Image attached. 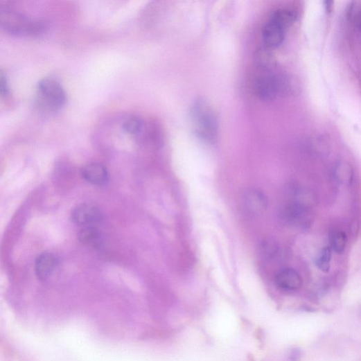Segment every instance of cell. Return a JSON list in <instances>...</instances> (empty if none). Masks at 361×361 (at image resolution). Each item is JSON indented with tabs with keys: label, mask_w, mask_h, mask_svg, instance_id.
I'll list each match as a JSON object with an SVG mask.
<instances>
[{
	"label": "cell",
	"mask_w": 361,
	"mask_h": 361,
	"mask_svg": "<svg viewBox=\"0 0 361 361\" xmlns=\"http://www.w3.org/2000/svg\"><path fill=\"white\" fill-rule=\"evenodd\" d=\"M190 115L197 136L213 141L217 136L218 119L212 106L204 99H197L191 107Z\"/></svg>",
	"instance_id": "obj_1"
},
{
	"label": "cell",
	"mask_w": 361,
	"mask_h": 361,
	"mask_svg": "<svg viewBox=\"0 0 361 361\" xmlns=\"http://www.w3.org/2000/svg\"><path fill=\"white\" fill-rule=\"evenodd\" d=\"M0 28L16 35H33L41 33L44 26L24 13L0 5Z\"/></svg>",
	"instance_id": "obj_2"
},
{
	"label": "cell",
	"mask_w": 361,
	"mask_h": 361,
	"mask_svg": "<svg viewBox=\"0 0 361 361\" xmlns=\"http://www.w3.org/2000/svg\"><path fill=\"white\" fill-rule=\"evenodd\" d=\"M37 101L50 111H58L67 102V95L62 85L53 78L42 80L37 85Z\"/></svg>",
	"instance_id": "obj_3"
},
{
	"label": "cell",
	"mask_w": 361,
	"mask_h": 361,
	"mask_svg": "<svg viewBox=\"0 0 361 361\" xmlns=\"http://www.w3.org/2000/svg\"><path fill=\"white\" fill-rule=\"evenodd\" d=\"M288 78L285 76L270 71L257 78L255 89L261 100L272 101L288 91Z\"/></svg>",
	"instance_id": "obj_4"
},
{
	"label": "cell",
	"mask_w": 361,
	"mask_h": 361,
	"mask_svg": "<svg viewBox=\"0 0 361 361\" xmlns=\"http://www.w3.org/2000/svg\"><path fill=\"white\" fill-rule=\"evenodd\" d=\"M279 215L285 223L299 229H309L314 221L311 209L289 203L281 208Z\"/></svg>",
	"instance_id": "obj_5"
},
{
	"label": "cell",
	"mask_w": 361,
	"mask_h": 361,
	"mask_svg": "<svg viewBox=\"0 0 361 361\" xmlns=\"http://www.w3.org/2000/svg\"><path fill=\"white\" fill-rule=\"evenodd\" d=\"M71 219L74 224L82 228H98L103 220V215L98 207L86 204L75 208Z\"/></svg>",
	"instance_id": "obj_6"
},
{
	"label": "cell",
	"mask_w": 361,
	"mask_h": 361,
	"mask_svg": "<svg viewBox=\"0 0 361 361\" xmlns=\"http://www.w3.org/2000/svg\"><path fill=\"white\" fill-rule=\"evenodd\" d=\"M288 203L311 209L316 204L315 193L309 188L298 184L288 185L285 190Z\"/></svg>",
	"instance_id": "obj_7"
},
{
	"label": "cell",
	"mask_w": 361,
	"mask_h": 361,
	"mask_svg": "<svg viewBox=\"0 0 361 361\" xmlns=\"http://www.w3.org/2000/svg\"><path fill=\"white\" fill-rule=\"evenodd\" d=\"M243 207L252 216H259L266 212L268 200L265 195L258 189H249L243 197Z\"/></svg>",
	"instance_id": "obj_8"
},
{
	"label": "cell",
	"mask_w": 361,
	"mask_h": 361,
	"mask_svg": "<svg viewBox=\"0 0 361 361\" xmlns=\"http://www.w3.org/2000/svg\"><path fill=\"white\" fill-rule=\"evenodd\" d=\"M285 28L268 21L262 30L265 47L273 49L282 45L285 39Z\"/></svg>",
	"instance_id": "obj_9"
},
{
	"label": "cell",
	"mask_w": 361,
	"mask_h": 361,
	"mask_svg": "<svg viewBox=\"0 0 361 361\" xmlns=\"http://www.w3.org/2000/svg\"><path fill=\"white\" fill-rule=\"evenodd\" d=\"M276 285L285 291H294L302 285L301 275L294 270L288 268L281 270L275 279Z\"/></svg>",
	"instance_id": "obj_10"
},
{
	"label": "cell",
	"mask_w": 361,
	"mask_h": 361,
	"mask_svg": "<svg viewBox=\"0 0 361 361\" xmlns=\"http://www.w3.org/2000/svg\"><path fill=\"white\" fill-rule=\"evenodd\" d=\"M58 258L52 254L45 253L39 256L35 262V271L39 279L46 280L56 270Z\"/></svg>",
	"instance_id": "obj_11"
},
{
	"label": "cell",
	"mask_w": 361,
	"mask_h": 361,
	"mask_svg": "<svg viewBox=\"0 0 361 361\" xmlns=\"http://www.w3.org/2000/svg\"><path fill=\"white\" fill-rule=\"evenodd\" d=\"M82 175L88 182L97 186L104 185L108 180L106 168L97 164L87 166L82 170Z\"/></svg>",
	"instance_id": "obj_12"
},
{
	"label": "cell",
	"mask_w": 361,
	"mask_h": 361,
	"mask_svg": "<svg viewBox=\"0 0 361 361\" xmlns=\"http://www.w3.org/2000/svg\"><path fill=\"white\" fill-rule=\"evenodd\" d=\"M332 176L337 184L342 186H350L353 180V169L349 163L340 160L334 165Z\"/></svg>",
	"instance_id": "obj_13"
},
{
	"label": "cell",
	"mask_w": 361,
	"mask_h": 361,
	"mask_svg": "<svg viewBox=\"0 0 361 361\" xmlns=\"http://www.w3.org/2000/svg\"><path fill=\"white\" fill-rule=\"evenodd\" d=\"M78 238L86 246L98 248L102 245V236L97 227L82 228Z\"/></svg>",
	"instance_id": "obj_14"
},
{
	"label": "cell",
	"mask_w": 361,
	"mask_h": 361,
	"mask_svg": "<svg viewBox=\"0 0 361 361\" xmlns=\"http://www.w3.org/2000/svg\"><path fill=\"white\" fill-rule=\"evenodd\" d=\"M297 19V13L292 10L282 8L275 10L271 15V21L285 30L290 26Z\"/></svg>",
	"instance_id": "obj_15"
},
{
	"label": "cell",
	"mask_w": 361,
	"mask_h": 361,
	"mask_svg": "<svg viewBox=\"0 0 361 361\" xmlns=\"http://www.w3.org/2000/svg\"><path fill=\"white\" fill-rule=\"evenodd\" d=\"M254 61L258 67L269 72L273 70L276 65L274 55L266 47L260 48L256 51Z\"/></svg>",
	"instance_id": "obj_16"
},
{
	"label": "cell",
	"mask_w": 361,
	"mask_h": 361,
	"mask_svg": "<svg viewBox=\"0 0 361 361\" xmlns=\"http://www.w3.org/2000/svg\"><path fill=\"white\" fill-rule=\"evenodd\" d=\"M330 243L332 249L337 254H342L347 246V235L341 229H332L330 231Z\"/></svg>",
	"instance_id": "obj_17"
},
{
	"label": "cell",
	"mask_w": 361,
	"mask_h": 361,
	"mask_svg": "<svg viewBox=\"0 0 361 361\" xmlns=\"http://www.w3.org/2000/svg\"><path fill=\"white\" fill-rule=\"evenodd\" d=\"M260 254L263 258L269 261L274 258L279 253V245L272 238H265L260 245Z\"/></svg>",
	"instance_id": "obj_18"
},
{
	"label": "cell",
	"mask_w": 361,
	"mask_h": 361,
	"mask_svg": "<svg viewBox=\"0 0 361 361\" xmlns=\"http://www.w3.org/2000/svg\"><path fill=\"white\" fill-rule=\"evenodd\" d=\"M308 148L315 155L324 156L329 152V146L323 138L315 137L308 142Z\"/></svg>",
	"instance_id": "obj_19"
},
{
	"label": "cell",
	"mask_w": 361,
	"mask_h": 361,
	"mask_svg": "<svg viewBox=\"0 0 361 361\" xmlns=\"http://www.w3.org/2000/svg\"><path fill=\"white\" fill-rule=\"evenodd\" d=\"M332 249L326 247L321 250L316 258L315 263L317 267L321 271L328 272L331 267Z\"/></svg>",
	"instance_id": "obj_20"
},
{
	"label": "cell",
	"mask_w": 361,
	"mask_h": 361,
	"mask_svg": "<svg viewBox=\"0 0 361 361\" xmlns=\"http://www.w3.org/2000/svg\"><path fill=\"white\" fill-rule=\"evenodd\" d=\"M141 120L137 116L132 115L127 117L123 123L124 131L130 135H137L142 130Z\"/></svg>",
	"instance_id": "obj_21"
},
{
	"label": "cell",
	"mask_w": 361,
	"mask_h": 361,
	"mask_svg": "<svg viewBox=\"0 0 361 361\" xmlns=\"http://www.w3.org/2000/svg\"><path fill=\"white\" fill-rule=\"evenodd\" d=\"M347 17L355 27L360 28V7L358 2H353L349 6Z\"/></svg>",
	"instance_id": "obj_22"
},
{
	"label": "cell",
	"mask_w": 361,
	"mask_h": 361,
	"mask_svg": "<svg viewBox=\"0 0 361 361\" xmlns=\"http://www.w3.org/2000/svg\"><path fill=\"white\" fill-rule=\"evenodd\" d=\"M10 94V88L5 72L0 69V96L6 97Z\"/></svg>",
	"instance_id": "obj_23"
},
{
	"label": "cell",
	"mask_w": 361,
	"mask_h": 361,
	"mask_svg": "<svg viewBox=\"0 0 361 361\" xmlns=\"http://www.w3.org/2000/svg\"><path fill=\"white\" fill-rule=\"evenodd\" d=\"M326 3L327 4L326 8H328V11H331L332 9L333 2H326Z\"/></svg>",
	"instance_id": "obj_24"
}]
</instances>
